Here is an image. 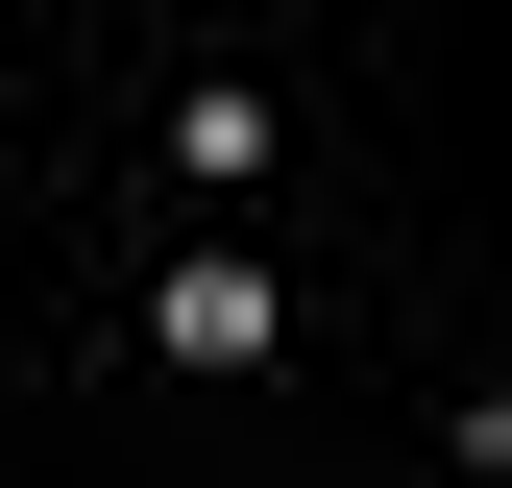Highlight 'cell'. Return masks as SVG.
I'll return each instance as SVG.
<instances>
[{"label":"cell","instance_id":"obj_1","mask_svg":"<svg viewBox=\"0 0 512 488\" xmlns=\"http://www.w3.org/2000/svg\"><path fill=\"white\" fill-rule=\"evenodd\" d=\"M171 366H269V269H196V293H171Z\"/></svg>","mask_w":512,"mask_h":488}]
</instances>
